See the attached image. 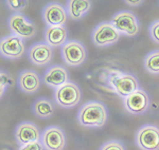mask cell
<instances>
[{"label": "cell", "mask_w": 159, "mask_h": 150, "mask_svg": "<svg viewBox=\"0 0 159 150\" xmlns=\"http://www.w3.org/2000/svg\"><path fill=\"white\" fill-rule=\"evenodd\" d=\"M106 107L100 101H89L80 110L79 122L82 126L88 128H98L106 124Z\"/></svg>", "instance_id": "1"}, {"label": "cell", "mask_w": 159, "mask_h": 150, "mask_svg": "<svg viewBox=\"0 0 159 150\" xmlns=\"http://www.w3.org/2000/svg\"><path fill=\"white\" fill-rule=\"evenodd\" d=\"M110 22L118 32L124 33L129 36H135L139 32V22L137 17L129 11L117 13Z\"/></svg>", "instance_id": "2"}, {"label": "cell", "mask_w": 159, "mask_h": 150, "mask_svg": "<svg viewBox=\"0 0 159 150\" xmlns=\"http://www.w3.org/2000/svg\"><path fill=\"white\" fill-rule=\"evenodd\" d=\"M109 81L118 95L124 98L140 89L137 78L132 74H112L109 77Z\"/></svg>", "instance_id": "3"}, {"label": "cell", "mask_w": 159, "mask_h": 150, "mask_svg": "<svg viewBox=\"0 0 159 150\" xmlns=\"http://www.w3.org/2000/svg\"><path fill=\"white\" fill-rule=\"evenodd\" d=\"M81 90L75 84L67 83L55 91V101L57 105L64 108H72L81 101Z\"/></svg>", "instance_id": "4"}, {"label": "cell", "mask_w": 159, "mask_h": 150, "mask_svg": "<svg viewBox=\"0 0 159 150\" xmlns=\"http://www.w3.org/2000/svg\"><path fill=\"white\" fill-rule=\"evenodd\" d=\"M136 144L142 150H159V128L145 125L136 134Z\"/></svg>", "instance_id": "5"}, {"label": "cell", "mask_w": 159, "mask_h": 150, "mask_svg": "<svg viewBox=\"0 0 159 150\" xmlns=\"http://www.w3.org/2000/svg\"><path fill=\"white\" fill-rule=\"evenodd\" d=\"M63 58L69 66H80L86 59L87 53L83 44L75 40L67 41L61 49Z\"/></svg>", "instance_id": "6"}, {"label": "cell", "mask_w": 159, "mask_h": 150, "mask_svg": "<svg viewBox=\"0 0 159 150\" xmlns=\"http://www.w3.org/2000/svg\"><path fill=\"white\" fill-rule=\"evenodd\" d=\"M120 33L111 24V22H104L94 29L92 33V40L98 47L112 45L119 40Z\"/></svg>", "instance_id": "7"}, {"label": "cell", "mask_w": 159, "mask_h": 150, "mask_svg": "<svg viewBox=\"0 0 159 150\" xmlns=\"http://www.w3.org/2000/svg\"><path fill=\"white\" fill-rule=\"evenodd\" d=\"M9 28L15 36L22 38H30L36 32L35 24L28 19L24 14H14L9 20Z\"/></svg>", "instance_id": "8"}, {"label": "cell", "mask_w": 159, "mask_h": 150, "mask_svg": "<svg viewBox=\"0 0 159 150\" xmlns=\"http://www.w3.org/2000/svg\"><path fill=\"white\" fill-rule=\"evenodd\" d=\"M42 144L47 150H63L66 146V136L58 127H49L42 134Z\"/></svg>", "instance_id": "9"}, {"label": "cell", "mask_w": 159, "mask_h": 150, "mask_svg": "<svg viewBox=\"0 0 159 150\" xmlns=\"http://www.w3.org/2000/svg\"><path fill=\"white\" fill-rule=\"evenodd\" d=\"M124 106L129 112L136 115L144 113L150 106L148 93L142 89H138L136 92L124 98Z\"/></svg>", "instance_id": "10"}, {"label": "cell", "mask_w": 159, "mask_h": 150, "mask_svg": "<svg viewBox=\"0 0 159 150\" xmlns=\"http://www.w3.org/2000/svg\"><path fill=\"white\" fill-rule=\"evenodd\" d=\"M43 17L48 27H61L66 24L67 12L61 4L53 2L45 7Z\"/></svg>", "instance_id": "11"}, {"label": "cell", "mask_w": 159, "mask_h": 150, "mask_svg": "<svg viewBox=\"0 0 159 150\" xmlns=\"http://www.w3.org/2000/svg\"><path fill=\"white\" fill-rule=\"evenodd\" d=\"M25 52L24 40L18 36L11 35L0 41V53L9 58H19Z\"/></svg>", "instance_id": "12"}, {"label": "cell", "mask_w": 159, "mask_h": 150, "mask_svg": "<svg viewBox=\"0 0 159 150\" xmlns=\"http://www.w3.org/2000/svg\"><path fill=\"white\" fill-rule=\"evenodd\" d=\"M15 136H16L17 141L24 146V145L34 143V142H39L40 132L33 123L25 122L17 127Z\"/></svg>", "instance_id": "13"}, {"label": "cell", "mask_w": 159, "mask_h": 150, "mask_svg": "<svg viewBox=\"0 0 159 150\" xmlns=\"http://www.w3.org/2000/svg\"><path fill=\"white\" fill-rule=\"evenodd\" d=\"M52 48L47 44H36L31 47L29 58L34 65L43 66L52 59Z\"/></svg>", "instance_id": "14"}, {"label": "cell", "mask_w": 159, "mask_h": 150, "mask_svg": "<svg viewBox=\"0 0 159 150\" xmlns=\"http://www.w3.org/2000/svg\"><path fill=\"white\" fill-rule=\"evenodd\" d=\"M43 80L47 85L55 88H60L68 83V73L65 68L61 66H53L47 70Z\"/></svg>", "instance_id": "15"}, {"label": "cell", "mask_w": 159, "mask_h": 150, "mask_svg": "<svg viewBox=\"0 0 159 150\" xmlns=\"http://www.w3.org/2000/svg\"><path fill=\"white\" fill-rule=\"evenodd\" d=\"M68 32L64 25L48 27L46 31V41L50 47H61L67 42Z\"/></svg>", "instance_id": "16"}, {"label": "cell", "mask_w": 159, "mask_h": 150, "mask_svg": "<svg viewBox=\"0 0 159 150\" xmlns=\"http://www.w3.org/2000/svg\"><path fill=\"white\" fill-rule=\"evenodd\" d=\"M19 86L25 93H34L39 89L40 79L36 72L27 70L19 76Z\"/></svg>", "instance_id": "17"}, {"label": "cell", "mask_w": 159, "mask_h": 150, "mask_svg": "<svg viewBox=\"0 0 159 150\" xmlns=\"http://www.w3.org/2000/svg\"><path fill=\"white\" fill-rule=\"evenodd\" d=\"M91 7V2L88 0H70L68 1L67 14L72 19L79 20L88 13Z\"/></svg>", "instance_id": "18"}, {"label": "cell", "mask_w": 159, "mask_h": 150, "mask_svg": "<svg viewBox=\"0 0 159 150\" xmlns=\"http://www.w3.org/2000/svg\"><path fill=\"white\" fill-rule=\"evenodd\" d=\"M33 109H34L35 114L39 118H50L54 113V107L52 103L45 98H40L35 101Z\"/></svg>", "instance_id": "19"}, {"label": "cell", "mask_w": 159, "mask_h": 150, "mask_svg": "<svg viewBox=\"0 0 159 150\" xmlns=\"http://www.w3.org/2000/svg\"><path fill=\"white\" fill-rule=\"evenodd\" d=\"M145 69L153 74H159V51H154L145 57Z\"/></svg>", "instance_id": "20"}, {"label": "cell", "mask_w": 159, "mask_h": 150, "mask_svg": "<svg viewBox=\"0 0 159 150\" xmlns=\"http://www.w3.org/2000/svg\"><path fill=\"white\" fill-rule=\"evenodd\" d=\"M7 3L12 11L19 12V11H22V10L27 6V4L29 3V2H28L27 0H7Z\"/></svg>", "instance_id": "21"}, {"label": "cell", "mask_w": 159, "mask_h": 150, "mask_svg": "<svg viewBox=\"0 0 159 150\" xmlns=\"http://www.w3.org/2000/svg\"><path fill=\"white\" fill-rule=\"evenodd\" d=\"M100 150H126V149L123 146V144L120 143L119 141L112 139V141H109L106 144H104Z\"/></svg>", "instance_id": "22"}, {"label": "cell", "mask_w": 159, "mask_h": 150, "mask_svg": "<svg viewBox=\"0 0 159 150\" xmlns=\"http://www.w3.org/2000/svg\"><path fill=\"white\" fill-rule=\"evenodd\" d=\"M150 34L154 41L159 44V20L152 24V25H151V28H150Z\"/></svg>", "instance_id": "23"}, {"label": "cell", "mask_w": 159, "mask_h": 150, "mask_svg": "<svg viewBox=\"0 0 159 150\" xmlns=\"http://www.w3.org/2000/svg\"><path fill=\"white\" fill-rule=\"evenodd\" d=\"M43 149L45 148H43L42 142H34V143L24 145L19 150H43Z\"/></svg>", "instance_id": "24"}, {"label": "cell", "mask_w": 159, "mask_h": 150, "mask_svg": "<svg viewBox=\"0 0 159 150\" xmlns=\"http://www.w3.org/2000/svg\"><path fill=\"white\" fill-rule=\"evenodd\" d=\"M9 83V77L4 74V73L0 72V97L2 96V94L4 92V88Z\"/></svg>", "instance_id": "25"}, {"label": "cell", "mask_w": 159, "mask_h": 150, "mask_svg": "<svg viewBox=\"0 0 159 150\" xmlns=\"http://www.w3.org/2000/svg\"><path fill=\"white\" fill-rule=\"evenodd\" d=\"M143 1H141V0H138V1H130V0H125V3L129 4L130 6H140L141 3H142Z\"/></svg>", "instance_id": "26"}]
</instances>
